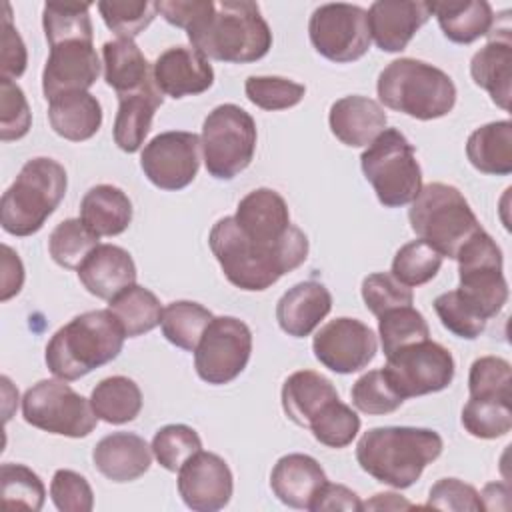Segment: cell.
<instances>
[{"mask_svg":"<svg viewBox=\"0 0 512 512\" xmlns=\"http://www.w3.org/2000/svg\"><path fill=\"white\" fill-rule=\"evenodd\" d=\"M208 244L228 282L248 292H262L296 270L310 248L298 226H292L280 242L266 244L248 238L234 216H224L212 226Z\"/></svg>","mask_w":512,"mask_h":512,"instance_id":"obj_1","label":"cell"},{"mask_svg":"<svg viewBox=\"0 0 512 512\" xmlns=\"http://www.w3.org/2000/svg\"><path fill=\"white\" fill-rule=\"evenodd\" d=\"M444 442L436 430L416 426H378L356 444L360 468L392 488H410L442 454Z\"/></svg>","mask_w":512,"mask_h":512,"instance_id":"obj_2","label":"cell"},{"mask_svg":"<svg viewBox=\"0 0 512 512\" xmlns=\"http://www.w3.org/2000/svg\"><path fill=\"white\" fill-rule=\"evenodd\" d=\"M192 48L206 58L248 64L272 48V32L260 6L250 0H222L196 26L186 30Z\"/></svg>","mask_w":512,"mask_h":512,"instance_id":"obj_3","label":"cell"},{"mask_svg":"<svg viewBox=\"0 0 512 512\" xmlns=\"http://www.w3.org/2000/svg\"><path fill=\"white\" fill-rule=\"evenodd\" d=\"M124 328L110 308L74 316L46 344L48 370L66 382L112 362L124 346Z\"/></svg>","mask_w":512,"mask_h":512,"instance_id":"obj_4","label":"cell"},{"mask_svg":"<svg viewBox=\"0 0 512 512\" xmlns=\"http://www.w3.org/2000/svg\"><path fill=\"white\" fill-rule=\"evenodd\" d=\"M376 92L380 102L416 120H436L452 112L456 86L452 78L416 58L392 60L378 76Z\"/></svg>","mask_w":512,"mask_h":512,"instance_id":"obj_5","label":"cell"},{"mask_svg":"<svg viewBox=\"0 0 512 512\" xmlns=\"http://www.w3.org/2000/svg\"><path fill=\"white\" fill-rule=\"evenodd\" d=\"M68 176L52 158H32L0 200L2 230L12 236L36 234L66 194Z\"/></svg>","mask_w":512,"mask_h":512,"instance_id":"obj_6","label":"cell"},{"mask_svg":"<svg viewBox=\"0 0 512 512\" xmlns=\"http://www.w3.org/2000/svg\"><path fill=\"white\" fill-rule=\"evenodd\" d=\"M408 220L414 234L442 258H456L462 244L482 226L456 186L430 182L410 202Z\"/></svg>","mask_w":512,"mask_h":512,"instance_id":"obj_7","label":"cell"},{"mask_svg":"<svg viewBox=\"0 0 512 512\" xmlns=\"http://www.w3.org/2000/svg\"><path fill=\"white\" fill-rule=\"evenodd\" d=\"M360 166L378 202L386 208L410 204L422 188V170L414 146L396 128H386L368 144L360 156Z\"/></svg>","mask_w":512,"mask_h":512,"instance_id":"obj_8","label":"cell"},{"mask_svg":"<svg viewBox=\"0 0 512 512\" xmlns=\"http://www.w3.org/2000/svg\"><path fill=\"white\" fill-rule=\"evenodd\" d=\"M256 122L236 104H220L202 124L200 146L206 170L216 180H232L246 170L256 152Z\"/></svg>","mask_w":512,"mask_h":512,"instance_id":"obj_9","label":"cell"},{"mask_svg":"<svg viewBox=\"0 0 512 512\" xmlns=\"http://www.w3.org/2000/svg\"><path fill=\"white\" fill-rule=\"evenodd\" d=\"M458 276L456 288L464 300L484 318L496 316L508 300V284L502 274V250L496 240L480 228L458 250Z\"/></svg>","mask_w":512,"mask_h":512,"instance_id":"obj_10","label":"cell"},{"mask_svg":"<svg viewBox=\"0 0 512 512\" xmlns=\"http://www.w3.org/2000/svg\"><path fill=\"white\" fill-rule=\"evenodd\" d=\"M22 416L34 428L68 438L88 436L98 422L90 400L62 378H46L30 386L22 398Z\"/></svg>","mask_w":512,"mask_h":512,"instance_id":"obj_11","label":"cell"},{"mask_svg":"<svg viewBox=\"0 0 512 512\" xmlns=\"http://www.w3.org/2000/svg\"><path fill=\"white\" fill-rule=\"evenodd\" d=\"M382 368L392 388L406 400L414 396L434 394L448 388L454 380V358L438 342L430 338L408 344L386 356Z\"/></svg>","mask_w":512,"mask_h":512,"instance_id":"obj_12","label":"cell"},{"mask_svg":"<svg viewBox=\"0 0 512 512\" xmlns=\"http://www.w3.org/2000/svg\"><path fill=\"white\" fill-rule=\"evenodd\" d=\"M252 354V332L234 316H218L206 326L196 350L194 368L200 380L220 386L236 380Z\"/></svg>","mask_w":512,"mask_h":512,"instance_id":"obj_13","label":"cell"},{"mask_svg":"<svg viewBox=\"0 0 512 512\" xmlns=\"http://www.w3.org/2000/svg\"><path fill=\"white\" fill-rule=\"evenodd\" d=\"M308 34L314 50L338 64L362 58L372 42L366 10L346 2L318 6L310 16Z\"/></svg>","mask_w":512,"mask_h":512,"instance_id":"obj_14","label":"cell"},{"mask_svg":"<svg viewBox=\"0 0 512 512\" xmlns=\"http://www.w3.org/2000/svg\"><path fill=\"white\" fill-rule=\"evenodd\" d=\"M200 136L170 130L154 136L140 154L144 176L160 190H182L200 168Z\"/></svg>","mask_w":512,"mask_h":512,"instance_id":"obj_15","label":"cell"},{"mask_svg":"<svg viewBox=\"0 0 512 512\" xmlns=\"http://www.w3.org/2000/svg\"><path fill=\"white\" fill-rule=\"evenodd\" d=\"M312 350L324 368L336 374H352L374 360L378 340L368 324L342 316L330 320L316 332Z\"/></svg>","mask_w":512,"mask_h":512,"instance_id":"obj_16","label":"cell"},{"mask_svg":"<svg viewBox=\"0 0 512 512\" xmlns=\"http://www.w3.org/2000/svg\"><path fill=\"white\" fill-rule=\"evenodd\" d=\"M234 492V478L224 458L198 450L178 470V494L196 512L222 510Z\"/></svg>","mask_w":512,"mask_h":512,"instance_id":"obj_17","label":"cell"},{"mask_svg":"<svg viewBox=\"0 0 512 512\" xmlns=\"http://www.w3.org/2000/svg\"><path fill=\"white\" fill-rule=\"evenodd\" d=\"M100 60L92 42L74 40L50 48L42 70V92L46 100L68 92H88L98 80Z\"/></svg>","mask_w":512,"mask_h":512,"instance_id":"obj_18","label":"cell"},{"mask_svg":"<svg viewBox=\"0 0 512 512\" xmlns=\"http://www.w3.org/2000/svg\"><path fill=\"white\" fill-rule=\"evenodd\" d=\"M152 78L160 94L184 98L206 92L214 84V70L196 48L172 46L152 64Z\"/></svg>","mask_w":512,"mask_h":512,"instance_id":"obj_19","label":"cell"},{"mask_svg":"<svg viewBox=\"0 0 512 512\" xmlns=\"http://www.w3.org/2000/svg\"><path fill=\"white\" fill-rule=\"evenodd\" d=\"M368 32L384 52H402L430 18L428 2L378 0L368 8Z\"/></svg>","mask_w":512,"mask_h":512,"instance_id":"obj_20","label":"cell"},{"mask_svg":"<svg viewBox=\"0 0 512 512\" xmlns=\"http://www.w3.org/2000/svg\"><path fill=\"white\" fill-rule=\"evenodd\" d=\"M234 220L238 228L252 240L276 244L294 224L286 200L272 188H256L248 192L236 208Z\"/></svg>","mask_w":512,"mask_h":512,"instance_id":"obj_21","label":"cell"},{"mask_svg":"<svg viewBox=\"0 0 512 512\" xmlns=\"http://www.w3.org/2000/svg\"><path fill=\"white\" fill-rule=\"evenodd\" d=\"M82 286L102 300L136 284V264L128 250L116 244H98L78 268Z\"/></svg>","mask_w":512,"mask_h":512,"instance_id":"obj_22","label":"cell"},{"mask_svg":"<svg viewBox=\"0 0 512 512\" xmlns=\"http://www.w3.org/2000/svg\"><path fill=\"white\" fill-rule=\"evenodd\" d=\"M332 294L316 282L306 280L288 288L276 304L278 326L292 338H304L330 314Z\"/></svg>","mask_w":512,"mask_h":512,"instance_id":"obj_23","label":"cell"},{"mask_svg":"<svg viewBox=\"0 0 512 512\" xmlns=\"http://www.w3.org/2000/svg\"><path fill=\"white\" fill-rule=\"evenodd\" d=\"M96 470L112 482H132L148 472L152 446L132 432H112L98 440L92 450Z\"/></svg>","mask_w":512,"mask_h":512,"instance_id":"obj_24","label":"cell"},{"mask_svg":"<svg viewBox=\"0 0 512 512\" xmlns=\"http://www.w3.org/2000/svg\"><path fill=\"white\" fill-rule=\"evenodd\" d=\"M388 116L384 108L366 96H344L330 106L328 124L332 134L350 148L368 146L386 130Z\"/></svg>","mask_w":512,"mask_h":512,"instance_id":"obj_25","label":"cell"},{"mask_svg":"<svg viewBox=\"0 0 512 512\" xmlns=\"http://www.w3.org/2000/svg\"><path fill=\"white\" fill-rule=\"evenodd\" d=\"M326 482V472L318 460L300 452L282 456L270 474V488L274 496L282 504L298 510H308L314 496Z\"/></svg>","mask_w":512,"mask_h":512,"instance_id":"obj_26","label":"cell"},{"mask_svg":"<svg viewBox=\"0 0 512 512\" xmlns=\"http://www.w3.org/2000/svg\"><path fill=\"white\" fill-rule=\"evenodd\" d=\"M486 46H482L470 60V76L476 86L484 88L492 102L502 110L510 108L512 96V42L510 28L498 30Z\"/></svg>","mask_w":512,"mask_h":512,"instance_id":"obj_27","label":"cell"},{"mask_svg":"<svg viewBox=\"0 0 512 512\" xmlns=\"http://www.w3.org/2000/svg\"><path fill=\"white\" fill-rule=\"evenodd\" d=\"M280 398H282L284 414L294 424L308 428L312 420L332 400H338L340 396L334 384L326 376L314 370H298L284 380Z\"/></svg>","mask_w":512,"mask_h":512,"instance_id":"obj_28","label":"cell"},{"mask_svg":"<svg viewBox=\"0 0 512 512\" xmlns=\"http://www.w3.org/2000/svg\"><path fill=\"white\" fill-rule=\"evenodd\" d=\"M104 80L118 96L134 94L154 84L152 68L134 40L116 38L102 46Z\"/></svg>","mask_w":512,"mask_h":512,"instance_id":"obj_29","label":"cell"},{"mask_svg":"<svg viewBox=\"0 0 512 512\" xmlns=\"http://www.w3.org/2000/svg\"><path fill=\"white\" fill-rule=\"evenodd\" d=\"M52 130L70 142L92 138L102 126V106L90 92H68L48 104Z\"/></svg>","mask_w":512,"mask_h":512,"instance_id":"obj_30","label":"cell"},{"mask_svg":"<svg viewBox=\"0 0 512 512\" xmlns=\"http://www.w3.org/2000/svg\"><path fill=\"white\" fill-rule=\"evenodd\" d=\"M158 106H162V94L156 84L134 94L118 96V112L112 130L114 144L124 152H138L150 132Z\"/></svg>","mask_w":512,"mask_h":512,"instance_id":"obj_31","label":"cell"},{"mask_svg":"<svg viewBox=\"0 0 512 512\" xmlns=\"http://www.w3.org/2000/svg\"><path fill=\"white\" fill-rule=\"evenodd\" d=\"M80 220L98 238L118 236L132 222V202L118 186L98 184L84 194L80 202Z\"/></svg>","mask_w":512,"mask_h":512,"instance_id":"obj_32","label":"cell"},{"mask_svg":"<svg viewBox=\"0 0 512 512\" xmlns=\"http://www.w3.org/2000/svg\"><path fill=\"white\" fill-rule=\"evenodd\" d=\"M444 36L456 44H470L492 30L494 14L486 0H444L428 2Z\"/></svg>","mask_w":512,"mask_h":512,"instance_id":"obj_33","label":"cell"},{"mask_svg":"<svg viewBox=\"0 0 512 512\" xmlns=\"http://www.w3.org/2000/svg\"><path fill=\"white\" fill-rule=\"evenodd\" d=\"M470 164L492 176H508L512 172V122L498 120L476 128L466 142Z\"/></svg>","mask_w":512,"mask_h":512,"instance_id":"obj_34","label":"cell"},{"mask_svg":"<svg viewBox=\"0 0 512 512\" xmlns=\"http://www.w3.org/2000/svg\"><path fill=\"white\" fill-rule=\"evenodd\" d=\"M90 404L98 420L108 424L132 422L142 410V392L128 376H110L96 384Z\"/></svg>","mask_w":512,"mask_h":512,"instance_id":"obj_35","label":"cell"},{"mask_svg":"<svg viewBox=\"0 0 512 512\" xmlns=\"http://www.w3.org/2000/svg\"><path fill=\"white\" fill-rule=\"evenodd\" d=\"M108 302H110L108 308L122 324L126 338L142 336L154 330L162 320L164 308L160 306V300L156 298L154 292H150L144 286L132 284Z\"/></svg>","mask_w":512,"mask_h":512,"instance_id":"obj_36","label":"cell"},{"mask_svg":"<svg viewBox=\"0 0 512 512\" xmlns=\"http://www.w3.org/2000/svg\"><path fill=\"white\" fill-rule=\"evenodd\" d=\"M212 318V312L202 304L190 300H176L164 306L160 328L170 344L186 352H194Z\"/></svg>","mask_w":512,"mask_h":512,"instance_id":"obj_37","label":"cell"},{"mask_svg":"<svg viewBox=\"0 0 512 512\" xmlns=\"http://www.w3.org/2000/svg\"><path fill=\"white\" fill-rule=\"evenodd\" d=\"M90 2H46L42 10V26L52 46L62 42H92L94 30L90 20Z\"/></svg>","mask_w":512,"mask_h":512,"instance_id":"obj_38","label":"cell"},{"mask_svg":"<svg viewBox=\"0 0 512 512\" xmlns=\"http://www.w3.org/2000/svg\"><path fill=\"white\" fill-rule=\"evenodd\" d=\"M96 246L98 236L80 218L62 220L48 238L52 260L66 270H78Z\"/></svg>","mask_w":512,"mask_h":512,"instance_id":"obj_39","label":"cell"},{"mask_svg":"<svg viewBox=\"0 0 512 512\" xmlns=\"http://www.w3.org/2000/svg\"><path fill=\"white\" fill-rule=\"evenodd\" d=\"M464 430L482 440L506 436L512 428V402L498 398H472L462 408Z\"/></svg>","mask_w":512,"mask_h":512,"instance_id":"obj_40","label":"cell"},{"mask_svg":"<svg viewBox=\"0 0 512 512\" xmlns=\"http://www.w3.org/2000/svg\"><path fill=\"white\" fill-rule=\"evenodd\" d=\"M0 494L8 510H40L46 500L44 482L24 464L6 462L0 468Z\"/></svg>","mask_w":512,"mask_h":512,"instance_id":"obj_41","label":"cell"},{"mask_svg":"<svg viewBox=\"0 0 512 512\" xmlns=\"http://www.w3.org/2000/svg\"><path fill=\"white\" fill-rule=\"evenodd\" d=\"M378 336L384 356H390L402 346L430 338V328L416 308L400 306L378 316Z\"/></svg>","mask_w":512,"mask_h":512,"instance_id":"obj_42","label":"cell"},{"mask_svg":"<svg viewBox=\"0 0 512 512\" xmlns=\"http://www.w3.org/2000/svg\"><path fill=\"white\" fill-rule=\"evenodd\" d=\"M442 266V256L424 240H412L400 246L392 260V276L404 286H420L430 282Z\"/></svg>","mask_w":512,"mask_h":512,"instance_id":"obj_43","label":"cell"},{"mask_svg":"<svg viewBox=\"0 0 512 512\" xmlns=\"http://www.w3.org/2000/svg\"><path fill=\"white\" fill-rule=\"evenodd\" d=\"M312 436L328 448L348 446L360 432V416L344 402L332 400L308 426Z\"/></svg>","mask_w":512,"mask_h":512,"instance_id":"obj_44","label":"cell"},{"mask_svg":"<svg viewBox=\"0 0 512 512\" xmlns=\"http://www.w3.org/2000/svg\"><path fill=\"white\" fill-rule=\"evenodd\" d=\"M198 450H202V440L186 424H166L152 438V454L168 472H178Z\"/></svg>","mask_w":512,"mask_h":512,"instance_id":"obj_45","label":"cell"},{"mask_svg":"<svg viewBox=\"0 0 512 512\" xmlns=\"http://www.w3.org/2000/svg\"><path fill=\"white\" fill-rule=\"evenodd\" d=\"M468 392L472 398H498L512 402V368L500 356L476 358L468 374Z\"/></svg>","mask_w":512,"mask_h":512,"instance_id":"obj_46","label":"cell"},{"mask_svg":"<svg viewBox=\"0 0 512 512\" xmlns=\"http://www.w3.org/2000/svg\"><path fill=\"white\" fill-rule=\"evenodd\" d=\"M350 396L356 410L372 416L390 414L404 404V398L392 388L382 368L362 374L354 382Z\"/></svg>","mask_w":512,"mask_h":512,"instance_id":"obj_47","label":"cell"},{"mask_svg":"<svg viewBox=\"0 0 512 512\" xmlns=\"http://www.w3.org/2000/svg\"><path fill=\"white\" fill-rule=\"evenodd\" d=\"M98 12L118 38L134 40L156 16V2L138 0V2H118V0H102L98 2Z\"/></svg>","mask_w":512,"mask_h":512,"instance_id":"obj_48","label":"cell"},{"mask_svg":"<svg viewBox=\"0 0 512 512\" xmlns=\"http://www.w3.org/2000/svg\"><path fill=\"white\" fill-rule=\"evenodd\" d=\"M246 98L262 110H286L296 106L304 94V84L282 76H250L244 84Z\"/></svg>","mask_w":512,"mask_h":512,"instance_id":"obj_49","label":"cell"},{"mask_svg":"<svg viewBox=\"0 0 512 512\" xmlns=\"http://www.w3.org/2000/svg\"><path fill=\"white\" fill-rule=\"evenodd\" d=\"M434 310L448 332L466 340L478 338L488 322L464 300V296L458 290H450L436 296Z\"/></svg>","mask_w":512,"mask_h":512,"instance_id":"obj_50","label":"cell"},{"mask_svg":"<svg viewBox=\"0 0 512 512\" xmlns=\"http://www.w3.org/2000/svg\"><path fill=\"white\" fill-rule=\"evenodd\" d=\"M362 300L374 316L400 306H412L414 292L388 272H374L362 280Z\"/></svg>","mask_w":512,"mask_h":512,"instance_id":"obj_51","label":"cell"},{"mask_svg":"<svg viewBox=\"0 0 512 512\" xmlns=\"http://www.w3.org/2000/svg\"><path fill=\"white\" fill-rule=\"evenodd\" d=\"M32 126V112L22 88L10 80H0V138L4 142L20 140Z\"/></svg>","mask_w":512,"mask_h":512,"instance_id":"obj_52","label":"cell"},{"mask_svg":"<svg viewBox=\"0 0 512 512\" xmlns=\"http://www.w3.org/2000/svg\"><path fill=\"white\" fill-rule=\"evenodd\" d=\"M50 498L60 512H90L94 508V492L88 480L74 472L60 468L50 482Z\"/></svg>","mask_w":512,"mask_h":512,"instance_id":"obj_53","label":"cell"},{"mask_svg":"<svg viewBox=\"0 0 512 512\" xmlns=\"http://www.w3.org/2000/svg\"><path fill=\"white\" fill-rule=\"evenodd\" d=\"M426 508L438 510H454V512H478L482 508L480 494L474 486L458 480V478H440L428 494Z\"/></svg>","mask_w":512,"mask_h":512,"instance_id":"obj_54","label":"cell"},{"mask_svg":"<svg viewBox=\"0 0 512 512\" xmlns=\"http://www.w3.org/2000/svg\"><path fill=\"white\" fill-rule=\"evenodd\" d=\"M4 18H2V78H18L24 74L28 64V54L24 40L20 38L18 30L12 24L10 4H4Z\"/></svg>","mask_w":512,"mask_h":512,"instance_id":"obj_55","label":"cell"},{"mask_svg":"<svg viewBox=\"0 0 512 512\" xmlns=\"http://www.w3.org/2000/svg\"><path fill=\"white\" fill-rule=\"evenodd\" d=\"M214 8L212 0H160L156 2V10L162 18L178 28L190 30L204 16H208Z\"/></svg>","mask_w":512,"mask_h":512,"instance_id":"obj_56","label":"cell"},{"mask_svg":"<svg viewBox=\"0 0 512 512\" xmlns=\"http://www.w3.org/2000/svg\"><path fill=\"white\" fill-rule=\"evenodd\" d=\"M310 512H334V510H346V512H358L362 510V502L354 490H350L344 484H330L326 482L318 494L314 496Z\"/></svg>","mask_w":512,"mask_h":512,"instance_id":"obj_57","label":"cell"},{"mask_svg":"<svg viewBox=\"0 0 512 512\" xmlns=\"http://www.w3.org/2000/svg\"><path fill=\"white\" fill-rule=\"evenodd\" d=\"M0 282H2V294H0L2 302H6L12 296H16L22 290V284H24L22 260L18 258V254L8 244L2 246V274H0Z\"/></svg>","mask_w":512,"mask_h":512,"instance_id":"obj_58","label":"cell"},{"mask_svg":"<svg viewBox=\"0 0 512 512\" xmlns=\"http://www.w3.org/2000/svg\"><path fill=\"white\" fill-rule=\"evenodd\" d=\"M404 508H414V504L394 492L376 494L372 500L362 504V510H404Z\"/></svg>","mask_w":512,"mask_h":512,"instance_id":"obj_59","label":"cell"},{"mask_svg":"<svg viewBox=\"0 0 512 512\" xmlns=\"http://www.w3.org/2000/svg\"><path fill=\"white\" fill-rule=\"evenodd\" d=\"M480 500H482L484 510H494L496 500H502L506 506H510V490L502 482H490V484L484 486V490L480 494Z\"/></svg>","mask_w":512,"mask_h":512,"instance_id":"obj_60","label":"cell"}]
</instances>
